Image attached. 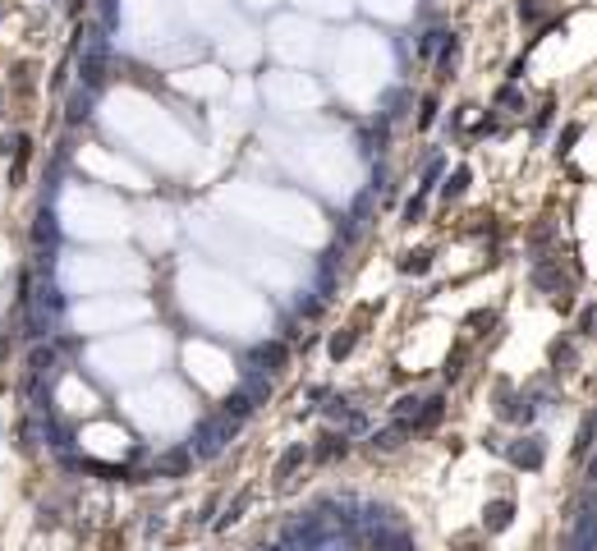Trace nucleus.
Masks as SVG:
<instances>
[{
    "instance_id": "10",
    "label": "nucleus",
    "mask_w": 597,
    "mask_h": 551,
    "mask_svg": "<svg viewBox=\"0 0 597 551\" xmlns=\"http://www.w3.org/2000/svg\"><path fill=\"white\" fill-rule=\"evenodd\" d=\"M51 367H55V354H51V350H37V354H33V372H37V377L51 372Z\"/></svg>"
},
{
    "instance_id": "13",
    "label": "nucleus",
    "mask_w": 597,
    "mask_h": 551,
    "mask_svg": "<svg viewBox=\"0 0 597 551\" xmlns=\"http://www.w3.org/2000/svg\"><path fill=\"white\" fill-rule=\"evenodd\" d=\"M349 350H354V335H336V340H331V354H336V359L349 354Z\"/></svg>"
},
{
    "instance_id": "5",
    "label": "nucleus",
    "mask_w": 597,
    "mask_h": 551,
    "mask_svg": "<svg viewBox=\"0 0 597 551\" xmlns=\"http://www.w3.org/2000/svg\"><path fill=\"white\" fill-rule=\"evenodd\" d=\"M248 409H253V391H234L230 400H225V413H221V418H243Z\"/></svg>"
},
{
    "instance_id": "3",
    "label": "nucleus",
    "mask_w": 597,
    "mask_h": 551,
    "mask_svg": "<svg viewBox=\"0 0 597 551\" xmlns=\"http://www.w3.org/2000/svg\"><path fill=\"white\" fill-rule=\"evenodd\" d=\"M510 515H515L510 501H496V506H487V528H492V533H501V528L510 524Z\"/></svg>"
},
{
    "instance_id": "7",
    "label": "nucleus",
    "mask_w": 597,
    "mask_h": 551,
    "mask_svg": "<svg viewBox=\"0 0 597 551\" xmlns=\"http://www.w3.org/2000/svg\"><path fill=\"white\" fill-rule=\"evenodd\" d=\"M400 272H409V276H423V272H427V253H423V248H418V253H405Z\"/></svg>"
},
{
    "instance_id": "12",
    "label": "nucleus",
    "mask_w": 597,
    "mask_h": 551,
    "mask_svg": "<svg viewBox=\"0 0 597 551\" xmlns=\"http://www.w3.org/2000/svg\"><path fill=\"white\" fill-rule=\"evenodd\" d=\"M299 460H303V446H299V450H290V455H285V460H280V464H276V478H285V473H290V469H295V464H299Z\"/></svg>"
},
{
    "instance_id": "9",
    "label": "nucleus",
    "mask_w": 597,
    "mask_h": 551,
    "mask_svg": "<svg viewBox=\"0 0 597 551\" xmlns=\"http://www.w3.org/2000/svg\"><path fill=\"white\" fill-rule=\"evenodd\" d=\"M464 184H469V170H455V175L442 184V193H446V198H459V193H464Z\"/></svg>"
},
{
    "instance_id": "6",
    "label": "nucleus",
    "mask_w": 597,
    "mask_h": 551,
    "mask_svg": "<svg viewBox=\"0 0 597 551\" xmlns=\"http://www.w3.org/2000/svg\"><path fill=\"white\" fill-rule=\"evenodd\" d=\"M405 432H409V423H405V428H386V432H377V437H373V446H377V450H395Z\"/></svg>"
},
{
    "instance_id": "11",
    "label": "nucleus",
    "mask_w": 597,
    "mask_h": 551,
    "mask_svg": "<svg viewBox=\"0 0 597 551\" xmlns=\"http://www.w3.org/2000/svg\"><path fill=\"white\" fill-rule=\"evenodd\" d=\"M437 418H442V400H427V409L414 413V423H423V428H427V423H437Z\"/></svg>"
},
{
    "instance_id": "2",
    "label": "nucleus",
    "mask_w": 597,
    "mask_h": 551,
    "mask_svg": "<svg viewBox=\"0 0 597 551\" xmlns=\"http://www.w3.org/2000/svg\"><path fill=\"white\" fill-rule=\"evenodd\" d=\"M230 432H234V423H230V418H212V423H202L198 437H193V455H202V460L217 455V450L225 446V437H230Z\"/></svg>"
},
{
    "instance_id": "16",
    "label": "nucleus",
    "mask_w": 597,
    "mask_h": 551,
    "mask_svg": "<svg viewBox=\"0 0 597 551\" xmlns=\"http://www.w3.org/2000/svg\"><path fill=\"white\" fill-rule=\"evenodd\" d=\"M418 216H423V198H414V202L405 207V221H418Z\"/></svg>"
},
{
    "instance_id": "4",
    "label": "nucleus",
    "mask_w": 597,
    "mask_h": 551,
    "mask_svg": "<svg viewBox=\"0 0 597 551\" xmlns=\"http://www.w3.org/2000/svg\"><path fill=\"white\" fill-rule=\"evenodd\" d=\"M510 460L524 464V469H537V464H542V446H537V441H528V446H510Z\"/></svg>"
},
{
    "instance_id": "17",
    "label": "nucleus",
    "mask_w": 597,
    "mask_h": 551,
    "mask_svg": "<svg viewBox=\"0 0 597 551\" xmlns=\"http://www.w3.org/2000/svg\"><path fill=\"white\" fill-rule=\"evenodd\" d=\"M87 115V96H74V111H70V120H83Z\"/></svg>"
},
{
    "instance_id": "1",
    "label": "nucleus",
    "mask_w": 597,
    "mask_h": 551,
    "mask_svg": "<svg viewBox=\"0 0 597 551\" xmlns=\"http://www.w3.org/2000/svg\"><path fill=\"white\" fill-rule=\"evenodd\" d=\"M83 83L87 88H97V83H106V37L102 33H87V42H83Z\"/></svg>"
},
{
    "instance_id": "8",
    "label": "nucleus",
    "mask_w": 597,
    "mask_h": 551,
    "mask_svg": "<svg viewBox=\"0 0 597 551\" xmlns=\"http://www.w3.org/2000/svg\"><path fill=\"white\" fill-rule=\"evenodd\" d=\"M258 363L280 367V363H285V345H262V350H258Z\"/></svg>"
},
{
    "instance_id": "15",
    "label": "nucleus",
    "mask_w": 597,
    "mask_h": 551,
    "mask_svg": "<svg viewBox=\"0 0 597 551\" xmlns=\"http://www.w3.org/2000/svg\"><path fill=\"white\" fill-rule=\"evenodd\" d=\"M537 14H542V9H537V0H520V18H528V23H533Z\"/></svg>"
},
{
    "instance_id": "14",
    "label": "nucleus",
    "mask_w": 597,
    "mask_h": 551,
    "mask_svg": "<svg viewBox=\"0 0 597 551\" xmlns=\"http://www.w3.org/2000/svg\"><path fill=\"white\" fill-rule=\"evenodd\" d=\"M37 239H55V226H51V216H46V211L37 216Z\"/></svg>"
}]
</instances>
